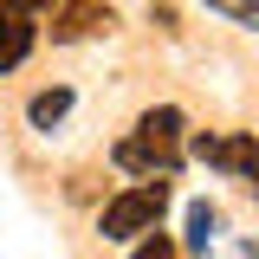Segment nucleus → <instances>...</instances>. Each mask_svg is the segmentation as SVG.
I'll return each instance as SVG.
<instances>
[{
    "mask_svg": "<svg viewBox=\"0 0 259 259\" xmlns=\"http://www.w3.org/2000/svg\"><path fill=\"white\" fill-rule=\"evenodd\" d=\"M182 110L175 104H156V110H143L136 117V136L117 143V168L130 175H143V182H168L175 168H182Z\"/></svg>",
    "mask_w": 259,
    "mask_h": 259,
    "instance_id": "nucleus-1",
    "label": "nucleus"
},
{
    "mask_svg": "<svg viewBox=\"0 0 259 259\" xmlns=\"http://www.w3.org/2000/svg\"><path fill=\"white\" fill-rule=\"evenodd\" d=\"M162 207H168V182H136L104 207L97 227H104V240H136V233H156Z\"/></svg>",
    "mask_w": 259,
    "mask_h": 259,
    "instance_id": "nucleus-2",
    "label": "nucleus"
},
{
    "mask_svg": "<svg viewBox=\"0 0 259 259\" xmlns=\"http://www.w3.org/2000/svg\"><path fill=\"white\" fill-rule=\"evenodd\" d=\"M194 156L259 194V136H194Z\"/></svg>",
    "mask_w": 259,
    "mask_h": 259,
    "instance_id": "nucleus-3",
    "label": "nucleus"
},
{
    "mask_svg": "<svg viewBox=\"0 0 259 259\" xmlns=\"http://www.w3.org/2000/svg\"><path fill=\"white\" fill-rule=\"evenodd\" d=\"M117 26V13H110V0H71L59 20H52V39L71 46V39H91V32H110Z\"/></svg>",
    "mask_w": 259,
    "mask_h": 259,
    "instance_id": "nucleus-4",
    "label": "nucleus"
},
{
    "mask_svg": "<svg viewBox=\"0 0 259 259\" xmlns=\"http://www.w3.org/2000/svg\"><path fill=\"white\" fill-rule=\"evenodd\" d=\"M26 52H32V7L0 0V71H13Z\"/></svg>",
    "mask_w": 259,
    "mask_h": 259,
    "instance_id": "nucleus-5",
    "label": "nucleus"
},
{
    "mask_svg": "<svg viewBox=\"0 0 259 259\" xmlns=\"http://www.w3.org/2000/svg\"><path fill=\"white\" fill-rule=\"evenodd\" d=\"M65 110H71V91H65V84H59V91H39V97L26 104L32 130H52V123H65Z\"/></svg>",
    "mask_w": 259,
    "mask_h": 259,
    "instance_id": "nucleus-6",
    "label": "nucleus"
},
{
    "mask_svg": "<svg viewBox=\"0 0 259 259\" xmlns=\"http://www.w3.org/2000/svg\"><path fill=\"white\" fill-rule=\"evenodd\" d=\"M214 233H221V207L194 201V207H188V246H194V253H207V246H214Z\"/></svg>",
    "mask_w": 259,
    "mask_h": 259,
    "instance_id": "nucleus-7",
    "label": "nucleus"
},
{
    "mask_svg": "<svg viewBox=\"0 0 259 259\" xmlns=\"http://www.w3.org/2000/svg\"><path fill=\"white\" fill-rule=\"evenodd\" d=\"M214 13H227V20H240V26H253L259 32V0H207Z\"/></svg>",
    "mask_w": 259,
    "mask_h": 259,
    "instance_id": "nucleus-8",
    "label": "nucleus"
},
{
    "mask_svg": "<svg viewBox=\"0 0 259 259\" xmlns=\"http://www.w3.org/2000/svg\"><path fill=\"white\" fill-rule=\"evenodd\" d=\"M136 259H182V253H175V240H168V233H156V240H143V246H136Z\"/></svg>",
    "mask_w": 259,
    "mask_h": 259,
    "instance_id": "nucleus-9",
    "label": "nucleus"
},
{
    "mask_svg": "<svg viewBox=\"0 0 259 259\" xmlns=\"http://www.w3.org/2000/svg\"><path fill=\"white\" fill-rule=\"evenodd\" d=\"M246 259H259V240H253V246H246Z\"/></svg>",
    "mask_w": 259,
    "mask_h": 259,
    "instance_id": "nucleus-10",
    "label": "nucleus"
},
{
    "mask_svg": "<svg viewBox=\"0 0 259 259\" xmlns=\"http://www.w3.org/2000/svg\"><path fill=\"white\" fill-rule=\"evenodd\" d=\"M26 7H46V0H26Z\"/></svg>",
    "mask_w": 259,
    "mask_h": 259,
    "instance_id": "nucleus-11",
    "label": "nucleus"
},
{
    "mask_svg": "<svg viewBox=\"0 0 259 259\" xmlns=\"http://www.w3.org/2000/svg\"><path fill=\"white\" fill-rule=\"evenodd\" d=\"M20 7H26V0H20Z\"/></svg>",
    "mask_w": 259,
    "mask_h": 259,
    "instance_id": "nucleus-12",
    "label": "nucleus"
}]
</instances>
